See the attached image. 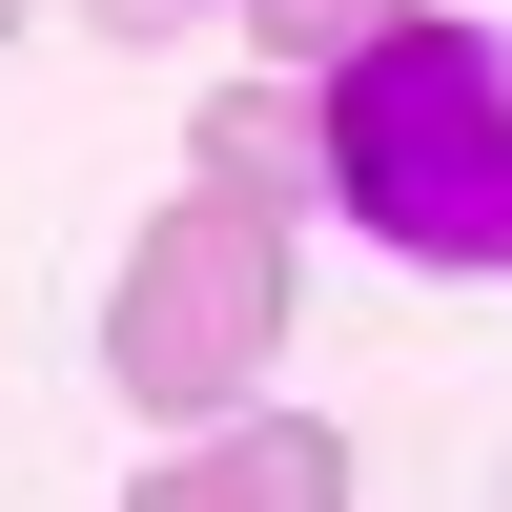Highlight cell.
<instances>
[{"label":"cell","instance_id":"6da1fadb","mask_svg":"<svg viewBox=\"0 0 512 512\" xmlns=\"http://www.w3.org/2000/svg\"><path fill=\"white\" fill-rule=\"evenodd\" d=\"M328 123V205L390 267H512V21H369L308 82Z\"/></svg>","mask_w":512,"mask_h":512},{"label":"cell","instance_id":"7a4b0ae2","mask_svg":"<svg viewBox=\"0 0 512 512\" xmlns=\"http://www.w3.org/2000/svg\"><path fill=\"white\" fill-rule=\"evenodd\" d=\"M267 349H287V205L185 185L123 246V287H103V390L144 410V431H205V410L267 390Z\"/></svg>","mask_w":512,"mask_h":512},{"label":"cell","instance_id":"3957f363","mask_svg":"<svg viewBox=\"0 0 512 512\" xmlns=\"http://www.w3.org/2000/svg\"><path fill=\"white\" fill-rule=\"evenodd\" d=\"M123 512H349V431L328 410H205V451H164Z\"/></svg>","mask_w":512,"mask_h":512},{"label":"cell","instance_id":"277c9868","mask_svg":"<svg viewBox=\"0 0 512 512\" xmlns=\"http://www.w3.org/2000/svg\"><path fill=\"white\" fill-rule=\"evenodd\" d=\"M205 185H246V205L328 185V123H308V82H226V103H205Z\"/></svg>","mask_w":512,"mask_h":512},{"label":"cell","instance_id":"5b68a950","mask_svg":"<svg viewBox=\"0 0 512 512\" xmlns=\"http://www.w3.org/2000/svg\"><path fill=\"white\" fill-rule=\"evenodd\" d=\"M226 21H246V62H267V82H328L369 21H410V0H226Z\"/></svg>","mask_w":512,"mask_h":512},{"label":"cell","instance_id":"8992f818","mask_svg":"<svg viewBox=\"0 0 512 512\" xmlns=\"http://www.w3.org/2000/svg\"><path fill=\"white\" fill-rule=\"evenodd\" d=\"M82 21H103L123 62H144V41H185V21H226V0H82Z\"/></svg>","mask_w":512,"mask_h":512},{"label":"cell","instance_id":"52a82bcc","mask_svg":"<svg viewBox=\"0 0 512 512\" xmlns=\"http://www.w3.org/2000/svg\"><path fill=\"white\" fill-rule=\"evenodd\" d=\"M0 41H21V0H0Z\"/></svg>","mask_w":512,"mask_h":512}]
</instances>
